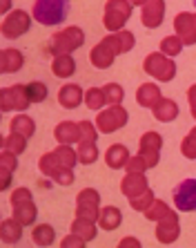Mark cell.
<instances>
[{
  "instance_id": "obj_48",
  "label": "cell",
  "mask_w": 196,
  "mask_h": 248,
  "mask_svg": "<svg viewBox=\"0 0 196 248\" xmlns=\"http://www.w3.org/2000/svg\"><path fill=\"white\" fill-rule=\"evenodd\" d=\"M9 12H12V0H2V14L7 16Z\"/></svg>"
},
{
  "instance_id": "obj_19",
  "label": "cell",
  "mask_w": 196,
  "mask_h": 248,
  "mask_svg": "<svg viewBox=\"0 0 196 248\" xmlns=\"http://www.w3.org/2000/svg\"><path fill=\"white\" fill-rule=\"evenodd\" d=\"M147 188H150V181H147L145 172H127L125 179L121 181V192L127 199L140 195V192H145Z\"/></svg>"
},
{
  "instance_id": "obj_43",
  "label": "cell",
  "mask_w": 196,
  "mask_h": 248,
  "mask_svg": "<svg viewBox=\"0 0 196 248\" xmlns=\"http://www.w3.org/2000/svg\"><path fill=\"white\" fill-rule=\"evenodd\" d=\"M145 170H150V166H147V161H145L140 155L132 156L125 166V172H145Z\"/></svg>"
},
{
  "instance_id": "obj_37",
  "label": "cell",
  "mask_w": 196,
  "mask_h": 248,
  "mask_svg": "<svg viewBox=\"0 0 196 248\" xmlns=\"http://www.w3.org/2000/svg\"><path fill=\"white\" fill-rule=\"evenodd\" d=\"M156 197H154V190L152 188H147L145 192H140V195L132 197L129 199V206H132V210H136V213H145L147 208H150V203L154 202Z\"/></svg>"
},
{
  "instance_id": "obj_34",
  "label": "cell",
  "mask_w": 196,
  "mask_h": 248,
  "mask_svg": "<svg viewBox=\"0 0 196 248\" xmlns=\"http://www.w3.org/2000/svg\"><path fill=\"white\" fill-rule=\"evenodd\" d=\"M168 213H172V208L163 202V199H154V202L150 203V208H147L143 215H145V219H150V221H154V224H156V221L163 219Z\"/></svg>"
},
{
  "instance_id": "obj_38",
  "label": "cell",
  "mask_w": 196,
  "mask_h": 248,
  "mask_svg": "<svg viewBox=\"0 0 196 248\" xmlns=\"http://www.w3.org/2000/svg\"><path fill=\"white\" fill-rule=\"evenodd\" d=\"M103 92H105L107 105H121L123 98H125V90H123V85H118V83H107V85L103 87Z\"/></svg>"
},
{
  "instance_id": "obj_41",
  "label": "cell",
  "mask_w": 196,
  "mask_h": 248,
  "mask_svg": "<svg viewBox=\"0 0 196 248\" xmlns=\"http://www.w3.org/2000/svg\"><path fill=\"white\" fill-rule=\"evenodd\" d=\"M81 123V141H98V127H96V123H92V121H78ZM78 141V143H81Z\"/></svg>"
},
{
  "instance_id": "obj_23",
  "label": "cell",
  "mask_w": 196,
  "mask_h": 248,
  "mask_svg": "<svg viewBox=\"0 0 196 248\" xmlns=\"http://www.w3.org/2000/svg\"><path fill=\"white\" fill-rule=\"evenodd\" d=\"M161 98H163V92L156 83H140V87L136 90V103L140 108H147V110H152Z\"/></svg>"
},
{
  "instance_id": "obj_11",
  "label": "cell",
  "mask_w": 196,
  "mask_h": 248,
  "mask_svg": "<svg viewBox=\"0 0 196 248\" xmlns=\"http://www.w3.org/2000/svg\"><path fill=\"white\" fill-rule=\"evenodd\" d=\"M172 199L176 210L181 213H194L196 210V179H183L172 190Z\"/></svg>"
},
{
  "instance_id": "obj_14",
  "label": "cell",
  "mask_w": 196,
  "mask_h": 248,
  "mask_svg": "<svg viewBox=\"0 0 196 248\" xmlns=\"http://www.w3.org/2000/svg\"><path fill=\"white\" fill-rule=\"evenodd\" d=\"M174 34L183 41L185 47L196 45V14L181 12L174 16Z\"/></svg>"
},
{
  "instance_id": "obj_25",
  "label": "cell",
  "mask_w": 196,
  "mask_h": 248,
  "mask_svg": "<svg viewBox=\"0 0 196 248\" xmlns=\"http://www.w3.org/2000/svg\"><path fill=\"white\" fill-rule=\"evenodd\" d=\"M23 228L25 226L16 217L2 219L0 221V239H2V244H18L23 239Z\"/></svg>"
},
{
  "instance_id": "obj_36",
  "label": "cell",
  "mask_w": 196,
  "mask_h": 248,
  "mask_svg": "<svg viewBox=\"0 0 196 248\" xmlns=\"http://www.w3.org/2000/svg\"><path fill=\"white\" fill-rule=\"evenodd\" d=\"M105 92L103 87H89L85 92V105L87 110H100V108H105Z\"/></svg>"
},
{
  "instance_id": "obj_40",
  "label": "cell",
  "mask_w": 196,
  "mask_h": 248,
  "mask_svg": "<svg viewBox=\"0 0 196 248\" xmlns=\"http://www.w3.org/2000/svg\"><path fill=\"white\" fill-rule=\"evenodd\" d=\"M27 94L31 103H42L47 98V85L42 81H31L27 83Z\"/></svg>"
},
{
  "instance_id": "obj_20",
  "label": "cell",
  "mask_w": 196,
  "mask_h": 248,
  "mask_svg": "<svg viewBox=\"0 0 196 248\" xmlns=\"http://www.w3.org/2000/svg\"><path fill=\"white\" fill-rule=\"evenodd\" d=\"M152 114H154V119L158 123H172V121H176V119H179L181 108H179V103H176V101H172V98H168V96H163L161 101L152 108Z\"/></svg>"
},
{
  "instance_id": "obj_47",
  "label": "cell",
  "mask_w": 196,
  "mask_h": 248,
  "mask_svg": "<svg viewBox=\"0 0 196 248\" xmlns=\"http://www.w3.org/2000/svg\"><path fill=\"white\" fill-rule=\"evenodd\" d=\"M121 248H125V246H136L139 248L140 246V242L139 239H134V237H125V239H121V244H118Z\"/></svg>"
},
{
  "instance_id": "obj_39",
  "label": "cell",
  "mask_w": 196,
  "mask_h": 248,
  "mask_svg": "<svg viewBox=\"0 0 196 248\" xmlns=\"http://www.w3.org/2000/svg\"><path fill=\"white\" fill-rule=\"evenodd\" d=\"M181 155H183L185 159H192V161L196 159V125L192 127L190 132L185 134L183 141H181Z\"/></svg>"
},
{
  "instance_id": "obj_7",
  "label": "cell",
  "mask_w": 196,
  "mask_h": 248,
  "mask_svg": "<svg viewBox=\"0 0 196 248\" xmlns=\"http://www.w3.org/2000/svg\"><path fill=\"white\" fill-rule=\"evenodd\" d=\"M129 121V112L121 105H110L105 110H98L96 114V127L100 134H114L118 132L121 127L127 125Z\"/></svg>"
},
{
  "instance_id": "obj_1",
  "label": "cell",
  "mask_w": 196,
  "mask_h": 248,
  "mask_svg": "<svg viewBox=\"0 0 196 248\" xmlns=\"http://www.w3.org/2000/svg\"><path fill=\"white\" fill-rule=\"evenodd\" d=\"M70 0H34L31 16L36 23L45 25V27H56L65 23V18L70 16Z\"/></svg>"
},
{
  "instance_id": "obj_27",
  "label": "cell",
  "mask_w": 196,
  "mask_h": 248,
  "mask_svg": "<svg viewBox=\"0 0 196 248\" xmlns=\"http://www.w3.org/2000/svg\"><path fill=\"white\" fill-rule=\"evenodd\" d=\"M52 72L58 78H70L76 74V61L71 54H56L52 58Z\"/></svg>"
},
{
  "instance_id": "obj_17",
  "label": "cell",
  "mask_w": 196,
  "mask_h": 248,
  "mask_svg": "<svg viewBox=\"0 0 196 248\" xmlns=\"http://www.w3.org/2000/svg\"><path fill=\"white\" fill-rule=\"evenodd\" d=\"M114 61H116V52L105 43V38L100 43H96L92 47V52H89V63L96 69H110L114 65Z\"/></svg>"
},
{
  "instance_id": "obj_26",
  "label": "cell",
  "mask_w": 196,
  "mask_h": 248,
  "mask_svg": "<svg viewBox=\"0 0 196 248\" xmlns=\"http://www.w3.org/2000/svg\"><path fill=\"white\" fill-rule=\"evenodd\" d=\"M96 224L100 231H116L123 224V213L116 206H105V208H100V215H98Z\"/></svg>"
},
{
  "instance_id": "obj_35",
  "label": "cell",
  "mask_w": 196,
  "mask_h": 248,
  "mask_svg": "<svg viewBox=\"0 0 196 248\" xmlns=\"http://www.w3.org/2000/svg\"><path fill=\"white\" fill-rule=\"evenodd\" d=\"M183 41H181L179 36L174 34V36H165L161 41V52L165 54V56H169V58H176L181 52H183Z\"/></svg>"
},
{
  "instance_id": "obj_9",
  "label": "cell",
  "mask_w": 196,
  "mask_h": 248,
  "mask_svg": "<svg viewBox=\"0 0 196 248\" xmlns=\"http://www.w3.org/2000/svg\"><path fill=\"white\" fill-rule=\"evenodd\" d=\"M31 105L27 85H9L0 92V110L2 112H25Z\"/></svg>"
},
{
  "instance_id": "obj_50",
  "label": "cell",
  "mask_w": 196,
  "mask_h": 248,
  "mask_svg": "<svg viewBox=\"0 0 196 248\" xmlns=\"http://www.w3.org/2000/svg\"><path fill=\"white\" fill-rule=\"evenodd\" d=\"M192 2H194V7H196V0H192Z\"/></svg>"
},
{
  "instance_id": "obj_16",
  "label": "cell",
  "mask_w": 196,
  "mask_h": 248,
  "mask_svg": "<svg viewBox=\"0 0 196 248\" xmlns=\"http://www.w3.org/2000/svg\"><path fill=\"white\" fill-rule=\"evenodd\" d=\"M58 103L65 110H76L85 103V92H83L81 85L76 83H65L60 90H58Z\"/></svg>"
},
{
  "instance_id": "obj_24",
  "label": "cell",
  "mask_w": 196,
  "mask_h": 248,
  "mask_svg": "<svg viewBox=\"0 0 196 248\" xmlns=\"http://www.w3.org/2000/svg\"><path fill=\"white\" fill-rule=\"evenodd\" d=\"M129 159H132V155H129V150H127V145H123V143L110 145L107 152H105V163H107L112 170H123Z\"/></svg>"
},
{
  "instance_id": "obj_33",
  "label": "cell",
  "mask_w": 196,
  "mask_h": 248,
  "mask_svg": "<svg viewBox=\"0 0 196 248\" xmlns=\"http://www.w3.org/2000/svg\"><path fill=\"white\" fill-rule=\"evenodd\" d=\"M54 155L60 159V163H65L67 168H74L78 161V152L71 148V145H65V143H58L56 148H54Z\"/></svg>"
},
{
  "instance_id": "obj_22",
  "label": "cell",
  "mask_w": 196,
  "mask_h": 248,
  "mask_svg": "<svg viewBox=\"0 0 196 248\" xmlns=\"http://www.w3.org/2000/svg\"><path fill=\"white\" fill-rule=\"evenodd\" d=\"M25 65V56L20 49H14V47H7L0 54V72L2 74H16L20 72Z\"/></svg>"
},
{
  "instance_id": "obj_28",
  "label": "cell",
  "mask_w": 196,
  "mask_h": 248,
  "mask_svg": "<svg viewBox=\"0 0 196 248\" xmlns=\"http://www.w3.org/2000/svg\"><path fill=\"white\" fill-rule=\"evenodd\" d=\"M71 231L78 232L85 242H94L96 235H98V224L92 221V219H85V217H74V221H71Z\"/></svg>"
},
{
  "instance_id": "obj_8",
  "label": "cell",
  "mask_w": 196,
  "mask_h": 248,
  "mask_svg": "<svg viewBox=\"0 0 196 248\" xmlns=\"http://www.w3.org/2000/svg\"><path fill=\"white\" fill-rule=\"evenodd\" d=\"M31 20H34V16L27 14L25 9H14L5 16V20L0 25V31L5 38H20L31 29Z\"/></svg>"
},
{
  "instance_id": "obj_3",
  "label": "cell",
  "mask_w": 196,
  "mask_h": 248,
  "mask_svg": "<svg viewBox=\"0 0 196 248\" xmlns=\"http://www.w3.org/2000/svg\"><path fill=\"white\" fill-rule=\"evenodd\" d=\"M12 208H14V217L23 226H34L38 219V208L34 203V197L29 188H16L12 192Z\"/></svg>"
},
{
  "instance_id": "obj_5",
  "label": "cell",
  "mask_w": 196,
  "mask_h": 248,
  "mask_svg": "<svg viewBox=\"0 0 196 248\" xmlns=\"http://www.w3.org/2000/svg\"><path fill=\"white\" fill-rule=\"evenodd\" d=\"M85 45V31L81 27H65L60 29L58 34H54V38L49 41V47H52V54H74L76 49H81Z\"/></svg>"
},
{
  "instance_id": "obj_45",
  "label": "cell",
  "mask_w": 196,
  "mask_h": 248,
  "mask_svg": "<svg viewBox=\"0 0 196 248\" xmlns=\"http://www.w3.org/2000/svg\"><path fill=\"white\" fill-rule=\"evenodd\" d=\"M187 103H190V114L194 116V121H196V83L187 90Z\"/></svg>"
},
{
  "instance_id": "obj_10",
  "label": "cell",
  "mask_w": 196,
  "mask_h": 248,
  "mask_svg": "<svg viewBox=\"0 0 196 248\" xmlns=\"http://www.w3.org/2000/svg\"><path fill=\"white\" fill-rule=\"evenodd\" d=\"M100 192L96 188H83L76 195V217H85V219L96 221L100 215Z\"/></svg>"
},
{
  "instance_id": "obj_31",
  "label": "cell",
  "mask_w": 196,
  "mask_h": 248,
  "mask_svg": "<svg viewBox=\"0 0 196 248\" xmlns=\"http://www.w3.org/2000/svg\"><path fill=\"white\" fill-rule=\"evenodd\" d=\"M31 237H34L36 246H52V244L56 242V231H54V226H49V224H38V226H34Z\"/></svg>"
},
{
  "instance_id": "obj_49",
  "label": "cell",
  "mask_w": 196,
  "mask_h": 248,
  "mask_svg": "<svg viewBox=\"0 0 196 248\" xmlns=\"http://www.w3.org/2000/svg\"><path fill=\"white\" fill-rule=\"evenodd\" d=\"M129 2H132L134 7H143L145 2H147V0H129Z\"/></svg>"
},
{
  "instance_id": "obj_42",
  "label": "cell",
  "mask_w": 196,
  "mask_h": 248,
  "mask_svg": "<svg viewBox=\"0 0 196 248\" xmlns=\"http://www.w3.org/2000/svg\"><path fill=\"white\" fill-rule=\"evenodd\" d=\"M0 168H7V170L16 172L18 170V155L16 152H9V150L0 152Z\"/></svg>"
},
{
  "instance_id": "obj_30",
  "label": "cell",
  "mask_w": 196,
  "mask_h": 248,
  "mask_svg": "<svg viewBox=\"0 0 196 248\" xmlns=\"http://www.w3.org/2000/svg\"><path fill=\"white\" fill-rule=\"evenodd\" d=\"M76 152H78V161H81L83 166H92V163H96L98 155H100L96 141H81L78 148H76Z\"/></svg>"
},
{
  "instance_id": "obj_21",
  "label": "cell",
  "mask_w": 196,
  "mask_h": 248,
  "mask_svg": "<svg viewBox=\"0 0 196 248\" xmlns=\"http://www.w3.org/2000/svg\"><path fill=\"white\" fill-rule=\"evenodd\" d=\"M54 139H56L58 143H65V145L78 143V141H81V123L60 121L54 127Z\"/></svg>"
},
{
  "instance_id": "obj_15",
  "label": "cell",
  "mask_w": 196,
  "mask_h": 248,
  "mask_svg": "<svg viewBox=\"0 0 196 248\" xmlns=\"http://www.w3.org/2000/svg\"><path fill=\"white\" fill-rule=\"evenodd\" d=\"M163 18H165V0H147L140 7V23L147 29L161 27Z\"/></svg>"
},
{
  "instance_id": "obj_12",
  "label": "cell",
  "mask_w": 196,
  "mask_h": 248,
  "mask_svg": "<svg viewBox=\"0 0 196 248\" xmlns=\"http://www.w3.org/2000/svg\"><path fill=\"white\" fill-rule=\"evenodd\" d=\"M161 148H163V137L158 132H154V130L145 132L139 141V155L147 161L150 168H156L161 163Z\"/></svg>"
},
{
  "instance_id": "obj_44",
  "label": "cell",
  "mask_w": 196,
  "mask_h": 248,
  "mask_svg": "<svg viewBox=\"0 0 196 248\" xmlns=\"http://www.w3.org/2000/svg\"><path fill=\"white\" fill-rule=\"evenodd\" d=\"M85 239H83V237L81 235H78V232H74V231H71L70 232V235H67V237H65V239H63V242H60V246H63V248H83V246H85Z\"/></svg>"
},
{
  "instance_id": "obj_2",
  "label": "cell",
  "mask_w": 196,
  "mask_h": 248,
  "mask_svg": "<svg viewBox=\"0 0 196 248\" xmlns=\"http://www.w3.org/2000/svg\"><path fill=\"white\" fill-rule=\"evenodd\" d=\"M143 72L145 74H150L152 78H156L158 83H169L176 78L179 74V67H176V61L165 54H158V52H152L145 56L143 61Z\"/></svg>"
},
{
  "instance_id": "obj_46",
  "label": "cell",
  "mask_w": 196,
  "mask_h": 248,
  "mask_svg": "<svg viewBox=\"0 0 196 248\" xmlns=\"http://www.w3.org/2000/svg\"><path fill=\"white\" fill-rule=\"evenodd\" d=\"M0 174H2V181H0V188H2V190H9V186H12V177H14V172H12V170H7V168H0Z\"/></svg>"
},
{
  "instance_id": "obj_13",
  "label": "cell",
  "mask_w": 196,
  "mask_h": 248,
  "mask_svg": "<svg viewBox=\"0 0 196 248\" xmlns=\"http://www.w3.org/2000/svg\"><path fill=\"white\" fill-rule=\"evenodd\" d=\"M156 239L161 244H165V246H169V244H174L176 239L181 237V221H179V215H176V210H172V213H168L163 219L156 221Z\"/></svg>"
},
{
  "instance_id": "obj_32",
  "label": "cell",
  "mask_w": 196,
  "mask_h": 248,
  "mask_svg": "<svg viewBox=\"0 0 196 248\" xmlns=\"http://www.w3.org/2000/svg\"><path fill=\"white\" fill-rule=\"evenodd\" d=\"M27 141H29V139H25L23 134L9 132L7 137H2V143H0V148H2V150H9V152H16V155L20 156L25 150H27Z\"/></svg>"
},
{
  "instance_id": "obj_18",
  "label": "cell",
  "mask_w": 196,
  "mask_h": 248,
  "mask_svg": "<svg viewBox=\"0 0 196 248\" xmlns=\"http://www.w3.org/2000/svg\"><path fill=\"white\" fill-rule=\"evenodd\" d=\"M105 43L114 49L116 56H121V54H127L134 49L136 36H134L132 31H127V29H121V31H112L110 36H105Z\"/></svg>"
},
{
  "instance_id": "obj_4",
  "label": "cell",
  "mask_w": 196,
  "mask_h": 248,
  "mask_svg": "<svg viewBox=\"0 0 196 248\" xmlns=\"http://www.w3.org/2000/svg\"><path fill=\"white\" fill-rule=\"evenodd\" d=\"M38 170H41L45 177L54 179L58 186H71L76 181L74 168H67L65 163H60V159L54 155V150L45 152V155L38 159Z\"/></svg>"
},
{
  "instance_id": "obj_29",
  "label": "cell",
  "mask_w": 196,
  "mask_h": 248,
  "mask_svg": "<svg viewBox=\"0 0 196 248\" xmlns=\"http://www.w3.org/2000/svg\"><path fill=\"white\" fill-rule=\"evenodd\" d=\"M9 127H12V132L23 134L25 139H31L34 137V132H36V121L31 119V116H27V114L20 112L18 116H14V121L9 123Z\"/></svg>"
},
{
  "instance_id": "obj_6",
  "label": "cell",
  "mask_w": 196,
  "mask_h": 248,
  "mask_svg": "<svg viewBox=\"0 0 196 248\" xmlns=\"http://www.w3.org/2000/svg\"><path fill=\"white\" fill-rule=\"evenodd\" d=\"M134 5L129 0H107L103 14V25L107 31H121L125 23L132 18Z\"/></svg>"
}]
</instances>
